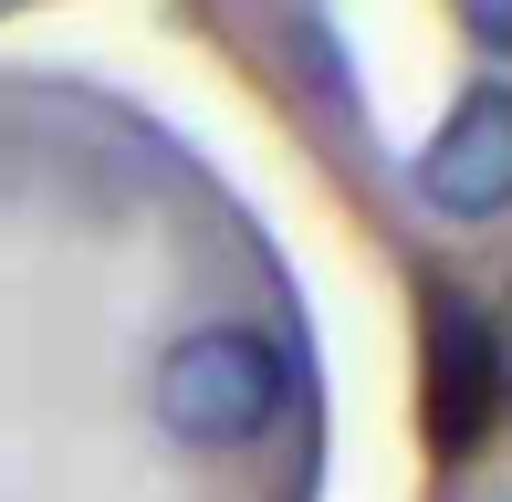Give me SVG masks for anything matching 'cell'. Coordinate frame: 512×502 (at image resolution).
Segmentation results:
<instances>
[{"label":"cell","mask_w":512,"mask_h":502,"mask_svg":"<svg viewBox=\"0 0 512 502\" xmlns=\"http://www.w3.org/2000/svg\"><path fill=\"white\" fill-rule=\"evenodd\" d=\"M283 346L262 325H189L157 356V429L178 450H251L283 419Z\"/></svg>","instance_id":"6da1fadb"},{"label":"cell","mask_w":512,"mask_h":502,"mask_svg":"<svg viewBox=\"0 0 512 502\" xmlns=\"http://www.w3.org/2000/svg\"><path fill=\"white\" fill-rule=\"evenodd\" d=\"M418 199L439 220H502L512 210V84H471L418 147Z\"/></svg>","instance_id":"7a4b0ae2"},{"label":"cell","mask_w":512,"mask_h":502,"mask_svg":"<svg viewBox=\"0 0 512 502\" xmlns=\"http://www.w3.org/2000/svg\"><path fill=\"white\" fill-rule=\"evenodd\" d=\"M481 429H492V325L471 304H439L429 314V440L460 461Z\"/></svg>","instance_id":"3957f363"},{"label":"cell","mask_w":512,"mask_h":502,"mask_svg":"<svg viewBox=\"0 0 512 502\" xmlns=\"http://www.w3.org/2000/svg\"><path fill=\"white\" fill-rule=\"evenodd\" d=\"M450 11H460V32L481 53H512V0H450Z\"/></svg>","instance_id":"277c9868"}]
</instances>
